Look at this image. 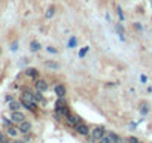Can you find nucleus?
Returning a JSON list of instances; mask_svg holds the SVG:
<instances>
[{"mask_svg": "<svg viewBox=\"0 0 152 143\" xmlns=\"http://www.w3.org/2000/svg\"><path fill=\"white\" fill-rule=\"evenodd\" d=\"M116 14H118L119 20H121V21H124V14H122V9H121V6H116Z\"/></svg>", "mask_w": 152, "mask_h": 143, "instance_id": "412c9836", "label": "nucleus"}, {"mask_svg": "<svg viewBox=\"0 0 152 143\" xmlns=\"http://www.w3.org/2000/svg\"><path fill=\"white\" fill-rule=\"evenodd\" d=\"M140 81H142V82H146L148 79H146V76H145V75H142V76H140Z\"/></svg>", "mask_w": 152, "mask_h": 143, "instance_id": "cd10ccee", "label": "nucleus"}, {"mask_svg": "<svg viewBox=\"0 0 152 143\" xmlns=\"http://www.w3.org/2000/svg\"><path fill=\"white\" fill-rule=\"evenodd\" d=\"M127 143H140V142H139V139H136V137H128V139H127Z\"/></svg>", "mask_w": 152, "mask_h": 143, "instance_id": "b1692460", "label": "nucleus"}, {"mask_svg": "<svg viewBox=\"0 0 152 143\" xmlns=\"http://www.w3.org/2000/svg\"><path fill=\"white\" fill-rule=\"evenodd\" d=\"M11 119H12V122H23V121H26V116H24V113H21L20 110H14L12 112V115H11Z\"/></svg>", "mask_w": 152, "mask_h": 143, "instance_id": "423d86ee", "label": "nucleus"}, {"mask_svg": "<svg viewBox=\"0 0 152 143\" xmlns=\"http://www.w3.org/2000/svg\"><path fill=\"white\" fill-rule=\"evenodd\" d=\"M18 130H20L21 133L27 134V133L31 130V124H30V122H27V121H23V122H20V127H18Z\"/></svg>", "mask_w": 152, "mask_h": 143, "instance_id": "6e6552de", "label": "nucleus"}, {"mask_svg": "<svg viewBox=\"0 0 152 143\" xmlns=\"http://www.w3.org/2000/svg\"><path fill=\"white\" fill-rule=\"evenodd\" d=\"M106 136V128L103 127V125H97V127H94L93 130H90V134H88V139H90V142L91 143H94V142H99L102 137H104Z\"/></svg>", "mask_w": 152, "mask_h": 143, "instance_id": "f03ea898", "label": "nucleus"}, {"mask_svg": "<svg viewBox=\"0 0 152 143\" xmlns=\"http://www.w3.org/2000/svg\"><path fill=\"white\" fill-rule=\"evenodd\" d=\"M75 130H76V133L81 134V136H88V134H90V128H88V125H87L85 122H79V124H76Z\"/></svg>", "mask_w": 152, "mask_h": 143, "instance_id": "39448f33", "label": "nucleus"}, {"mask_svg": "<svg viewBox=\"0 0 152 143\" xmlns=\"http://www.w3.org/2000/svg\"><path fill=\"white\" fill-rule=\"evenodd\" d=\"M99 143H115V142H113V140H112V137L106 133V136H104V137H102V139L99 140Z\"/></svg>", "mask_w": 152, "mask_h": 143, "instance_id": "ddd939ff", "label": "nucleus"}, {"mask_svg": "<svg viewBox=\"0 0 152 143\" xmlns=\"http://www.w3.org/2000/svg\"><path fill=\"white\" fill-rule=\"evenodd\" d=\"M2 140H5V137H3V134H2V133H0V142H2Z\"/></svg>", "mask_w": 152, "mask_h": 143, "instance_id": "c85d7f7f", "label": "nucleus"}, {"mask_svg": "<svg viewBox=\"0 0 152 143\" xmlns=\"http://www.w3.org/2000/svg\"><path fill=\"white\" fill-rule=\"evenodd\" d=\"M34 97H36V101H42V103L45 101V100H43V97H42V93H40V91H37V93L34 94Z\"/></svg>", "mask_w": 152, "mask_h": 143, "instance_id": "4be33fe9", "label": "nucleus"}, {"mask_svg": "<svg viewBox=\"0 0 152 143\" xmlns=\"http://www.w3.org/2000/svg\"><path fill=\"white\" fill-rule=\"evenodd\" d=\"M36 90L37 91H40V93H45L46 90H48V84L45 82V81H42V79H39V81H36Z\"/></svg>", "mask_w": 152, "mask_h": 143, "instance_id": "1a4fd4ad", "label": "nucleus"}, {"mask_svg": "<svg viewBox=\"0 0 152 143\" xmlns=\"http://www.w3.org/2000/svg\"><path fill=\"white\" fill-rule=\"evenodd\" d=\"M76 43H78V40H76V37H73V36H72V39L69 40L67 46H69V48H75V46H76Z\"/></svg>", "mask_w": 152, "mask_h": 143, "instance_id": "6ab92c4d", "label": "nucleus"}, {"mask_svg": "<svg viewBox=\"0 0 152 143\" xmlns=\"http://www.w3.org/2000/svg\"><path fill=\"white\" fill-rule=\"evenodd\" d=\"M64 118H66V124H67V125H70V127H73V128L76 127V124L82 122V119H81L78 115H73V113H67Z\"/></svg>", "mask_w": 152, "mask_h": 143, "instance_id": "20e7f679", "label": "nucleus"}, {"mask_svg": "<svg viewBox=\"0 0 152 143\" xmlns=\"http://www.w3.org/2000/svg\"><path fill=\"white\" fill-rule=\"evenodd\" d=\"M26 75H27V76H30V78H37V70L30 67V69H27V70H26Z\"/></svg>", "mask_w": 152, "mask_h": 143, "instance_id": "f8f14e48", "label": "nucleus"}, {"mask_svg": "<svg viewBox=\"0 0 152 143\" xmlns=\"http://www.w3.org/2000/svg\"><path fill=\"white\" fill-rule=\"evenodd\" d=\"M14 143H24V142H14Z\"/></svg>", "mask_w": 152, "mask_h": 143, "instance_id": "c756f323", "label": "nucleus"}, {"mask_svg": "<svg viewBox=\"0 0 152 143\" xmlns=\"http://www.w3.org/2000/svg\"><path fill=\"white\" fill-rule=\"evenodd\" d=\"M115 30H116L118 36L121 37V40H125V37H124V27H122V24H116V26H115Z\"/></svg>", "mask_w": 152, "mask_h": 143, "instance_id": "9b49d317", "label": "nucleus"}, {"mask_svg": "<svg viewBox=\"0 0 152 143\" xmlns=\"http://www.w3.org/2000/svg\"><path fill=\"white\" fill-rule=\"evenodd\" d=\"M134 27H136L137 30H143V27H142V26H140L139 23H134Z\"/></svg>", "mask_w": 152, "mask_h": 143, "instance_id": "a878e982", "label": "nucleus"}, {"mask_svg": "<svg viewBox=\"0 0 152 143\" xmlns=\"http://www.w3.org/2000/svg\"><path fill=\"white\" fill-rule=\"evenodd\" d=\"M55 113H58V116H66L67 113H70L64 98H58L57 100V103H55Z\"/></svg>", "mask_w": 152, "mask_h": 143, "instance_id": "7ed1b4c3", "label": "nucleus"}, {"mask_svg": "<svg viewBox=\"0 0 152 143\" xmlns=\"http://www.w3.org/2000/svg\"><path fill=\"white\" fill-rule=\"evenodd\" d=\"M21 103H23V106H24L26 109H28V110H34L37 101H36L34 94H33L31 91L26 90V91H23V94H21Z\"/></svg>", "mask_w": 152, "mask_h": 143, "instance_id": "f257e3e1", "label": "nucleus"}, {"mask_svg": "<svg viewBox=\"0 0 152 143\" xmlns=\"http://www.w3.org/2000/svg\"><path fill=\"white\" fill-rule=\"evenodd\" d=\"M151 6H152V0H151Z\"/></svg>", "mask_w": 152, "mask_h": 143, "instance_id": "7c9ffc66", "label": "nucleus"}, {"mask_svg": "<svg viewBox=\"0 0 152 143\" xmlns=\"http://www.w3.org/2000/svg\"><path fill=\"white\" fill-rule=\"evenodd\" d=\"M55 94H57L58 98H64V97H66V87H64L63 84L55 85Z\"/></svg>", "mask_w": 152, "mask_h": 143, "instance_id": "0eeeda50", "label": "nucleus"}, {"mask_svg": "<svg viewBox=\"0 0 152 143\" xmlns=\"http://www.w3.org/2000/svg\"><path fill=\"white\" fill-rule=\"evenodd\" d=\"M140 112H142V115H146V113L149 112V109H148V104H146V103H142V104H140Z\"/></svg>", "mask_w": 152, "mask_h": 143, "instance_id": "f3484780", "label": "nucleus"}, {"mask_svg": "<svg viewBox=\"0 0 152 143\" xmlns=\"http://www.w3.org/2000/svg\"><path fill=\"white\" fill-rule=\"evenodd\" d=\"M45 66H46V67H51V69H58V64L54 63V61H46Z\"/></svg>", "mask_w": 152, "mask_h": 143, "instance_id": "aec40b11", "label": "nucleus"}, {"mask_svg": "<svg viewBox=\"0 0 152 143\" xmlns=\"http://www.w3.org/2000/svg\"><path fill=\"white\" fill-rule=\"evenodd\" d=\"M54 14H55V8L54 6H49L48 11H46V14H45V18H52Z\"/></svg>", "mask_w": 152, "mask_h": 143, "instance_id": "4468645a", "label": "nucleus"}, {"mask_svg": "<svg viewBox=\"0 0 152 143\" xmlns=\"http://www.w3.org/2000/svg\"><path fill=\"white\" fill-rule=\"evenodd\" d=\"M21 101H17V100H11V103H9V109L14 112V110H20V107H21Z\"/></svg>", "mask_w": 152, "mask_h": 143, "instance_id": "9d476101", "label": "nucleus"}, {"mask_svg": "<svg viewBox=\"0 0 152 143\" xmlns=\"http://www.w3.org/2000/svg\"><path fill=\"white\" fill-rule=\"evenodd\" d=\"M107 134H109V136H110V137H112V140H113V142H115V143H119V142H121V139H119V136H116V134H115V133H112V131H109V133H107Z\"/></svg>", "mask_w": 152, "mask_h": 143, "instance_id": "a211bd4d", "label": "nucleus"}, {"mask_svg": "<svg viewBox=\"0 0 152 143\" xmlns=\"http://www.w3.org/2000/svg\"><path fill=\"white\" fill-rule=\"evenodd\" d=\"M46 51H48V52H51V54H57V52H58V51H57V49H54L52 46H48V48H46Z\"/></svg>", "mask_w": 152, "mask_h": 143, "instance_id": "393cba45", "label": "nucleus"}, {"mask_svg": "<svg viewBox=\"0 0 152 143\" xmlns=\"http://www.w3.org/2000/svg\"><path fill=\"white\" fill-rule=\"evenodd\" d=\"M30 49H31L33 52L39 51V49H40V43H39V42H36V40H33V42L30 43Z\"/></svg>", "mask_w": 152, "mask_h": 143, "instance_id": "2eb2a0df", "label": "nucleus"}, {"mask_svg": "<svg viewBox=\"0 0 152 143\" xmlns=\"http://www.w3.org/2000/svg\"><path fill=\"white\" fill-rule=\"evenodd\" d=\"M88 49H90L88 46H85L84 49H81V51H79V57H81V58H82V57H85V54L88 52Z\"/></svg>", "mask_w": 152, "mask_h": 143, "instance_id": "5701e85b", "label": "nucleus"}, {"mask_svg": "<svg viewBox=\"0 0 152 143\" xmlns=\"http://www.w3.org/2000/svg\"><path fill=\"white\" fill-rule=\"evenodd\" d=\"M18 131L20 130H17V128H14V127H8V134L11 136V137H17V134H18Z\"/></svg>", "mask_w": 152, "mask_h": 143, "instance_id": "dca6fc26", "label": "nucleus"}, {"mask_svg": "<svg viewBox=\"0 0 152 143\" xmlns=\"http://www.w3.org/2000/svg\"><path fill=\"white\" fill-rule=\"evenodd\" d=\"M12 51H17L18 49V43H12V48H11Z\"/></svg>", "mask_w": 152, "mask_h": 143, "instance_id": "bb28decb", "label": "nucleus"}]
</instances>
